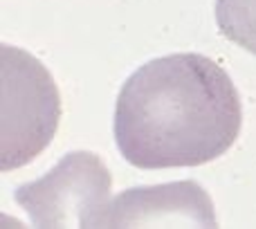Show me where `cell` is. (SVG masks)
Listing matches in <instances>:
<instances>
[{
  "label": "cell",
  "mask_w": 256,
  "mask_h": 229,
  "mask_svg": "<svg viewBox=\"0 0 256 229\" xmlns=\"http://www.w3.org/2000/svg\"><path fill=\"white\" fill-rule=\"evenodd\" d=\"M243 108L234 81L202 54L144 63L122 86L115 142L137 168L200 166L234 146Z\"/></svg>",
  "instance_id": "cell-1"
},
{
  "label": "cell",
  "mask_w": 256,
  "mask_h": 229,
  "mask_svg": "<svg viewBox=\"0 0 256 229\" xmlns=\"http://www.w3.org/2000/svg\"><path fill=\"white\" fill-rule=\"evenodd\" d=\"M2 114L0 168L30 164L52 142L61 119V97L52 74L30 52L0 45Z\"/></svg>",
  "instance_id": "cell-2"
},
{
  "label": "cell",
  "mask_w": 256,
  "mask_h": 229,
  "mask_svg": "<svg viewBox=\"0 0 256 229\" xmlns=\"http://www.w3.org/2000/svg\"><path fill=\"white\" fill-rule=\"evenodd\" d=\"M112 178L97 153L72 150L40 180L20 184L14 200L36 227H104Z\"/></svg>",
  "instance_id": "cell-3"
},
{
  "label": "cell",
  "mask_w": 256,
  "mask_h": 229,
  "mask_svg": "<svg viewBox=\"0 0 256 229\" xmlns=\"http://www.w3.org/2000/svg\"><path fill=\"white\" fill-rule=\"evenodd\" d=\"M218 218L204 186L194 180L132 186L108 204L104 227H216Z\"/></svg>",
  "instance_id": "cell-4"
},
{
  "label": "cell",
  "mask_w": 256,
  "mask_h": 229,
  "mask_svg": "<svg viewBox=\"0 0 256 229\" xmlns=\"http://www.w3.org/2000/svg\"><path fill=\"white\" fill-rule=\"evenodd\" d=\"M214 12L220 34L256 56V0H216Z\"/></svg>",
  "instance_id": "cell-5"
}]
</instances>
